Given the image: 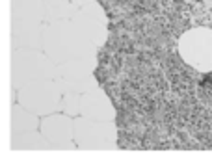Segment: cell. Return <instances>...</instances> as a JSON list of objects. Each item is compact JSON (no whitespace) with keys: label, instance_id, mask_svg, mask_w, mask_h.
Here are the masks:
<instances>
[{"label":"cell","instance_id":"1","mask_svg":"<svg viewBox=\"0 0 212 156\" xmlns=\"http://www.w3.org/2000/svg\"><path fill=\"white\" fill-rule=\"evenodd\" d=\"M43 52L60 65L82 56L97 54V46L80 32L73 21H60L45 22Z\"/></svg>","mask_w":212,"mask_h":156},{"label":"cell","instance_id":"2","mask_svg":"<svg viewBox=\"0 0 212 156\" xmlns=\"http://www.w3.org/2000/svg\"><path fill=\"white\" fill-rule=\"evenodd\" d=\"M11 87L21 89L24 85L45 78L58 76V63H54L39 48L11 50Z\"/></svg>","mask_w":212,"mask_h":156},{"label":"cell","instance_id":"3","mask_svg":"<svg viewBox=\"0 0 212 156\" xmlns=\"http://www.w3.org/2000/svg\"><path fill=\"white\" fill-rule=\"evenodd\" d=\"M17 99L24 108L32 110L39 117H45L61 110L63 91L56 78H45L17 89Z\"/></svg>","mask_w":212,"mask_h":156},{"label":"cell","instance_id":"4","mask_svg":"<svg viewBox=\"0 0 212 156\" xmlns=\"http://www.w3.org/2000/svg\"><path fill=\"white\" fill-rule=\"evenodd\" d=\"M97 67V54L82 56L76 60L65 61L58 65V84L61 91H73V93H84L99 87V82L93 76V71Z\"/></svg>","mask_w":212,"mask_h":156},{"label":"cell","instance_id":"5","mask_svg":"<svg viewBox=\"0 0 212 156\" xmlns=\"http://www.w3.org/2000/svg\"><path fill=\"white\" fill-rule=\"evenodd\" d=\"M179 54L190 67L201 73L212 71V28H192L179 37Z\"/></svg>","mask_w":212,"mask_h":156},{"label":"cell","instance_id":"6","mask_svg":"<svg viewBox=\"0 0 212 156\" xmlns=\"http://www.w3.org/2000/svg\"><path fill=\"white\" fill-rule=\"evenodd\" d=\"M117 128L113 121L74 117V143L80 149H115Z\"/></svg>","mask_w":212,"mask_h":156},{"label":"cell","instance_id":"7","mask_svg":"<svg viewBox=\"0 0 212 156\" xmlns=\"http://www.w3.org/2000/svg\"><path fill=\"white\" fill-rule=\"evenodd\" d=\"M73 22L97 48L106 43V39H108V19H106L104 9L101 7V4L97 0L82 4L78 7L76 15L73 17Z\"/></svg>","mask_w":212,"mask_h":156},{"label":"cell","instance_id":"8","mask_svg":"<svg viewBox=\"0 0 212 156\" xmlns=\"http://www.w3.org/2000/svg\"><path fill=\"white\" fill-rule=\"evenodd\" d=\"M39 130L54 143V149H74V117L67 114H50L41 119Z\"/></svg>","mask_w":212,"mask_h":156},{"label":"cell","instance_id":"9","mask_svg":"<svg viewBox=\"0 0 212 156\" xmlns=\"http://www.w3.org/2000/svg\"><path fill=\"white\" fill-rule=\"evenodd\" d=\"M45 22H15L11 21L9 41L11 50L17 48H39L43 50Z\"/></svg>","mask_w":212,"mask_h":156},{"label":"cell","instance_id":"10","mask_svg":"<svg viewBox=\"0 0 212 156\" xmlns=\"http://www.w3.org/2000/svg\"><path fill=\"white\" fill-rule=\"evenodd\" d=\"M80 115L91 117L99 121H113L115 119V108H113L110 97L101 87H95L91 91L82 95Z\"/></svg>","mask_w":212,"mask_h":156},{"label":"cell","instance_id":"11","mask_svg":"<svg viewBox=\"0 0 212 156\" xmlns=\"http://www.w3.org/2000/svg\"><path fill=\"white\" fill-rule=\"evenodd\" d=\"M9 11L15 22H45L43 0H9Z\"/></svg>","mask_w":212,"mask_h":156},{"label":"cell","instance_id":"12","mask_svg":"<svg viewBox=\"0 0 212 156\" xmlns=\"http://www.w3.org/2000/svg\"><path fill=\"white\" fill-rule=\"evenodd\" d=\"M11 151H45L54 149V143L41 130H30L21 134H11Z\"/></svg>","mask_w":212,"mask_h":156},{"label":"cell","instance_id":"13","mask_svg":"<svg viewBox=\"0 0 212 156\" xmlns=\"http://www.w3.org/2000/svg\"><path fill=\"white\" fill-rule=\"evenodd\" d=\"M9 126H11V134H21V132H30V130H37L41 126L39 115L34 114L32 110L24 108L21 102L11 106V115H9Z\"/></svg>","mask_w":212,"mask_h":156},{"label":"cell","instance_id":"14","mask_svg":"<svg viewBox=\"0 0 212 156\" xmlns=\"http://www.w3.org/2000/svg\"><path fill=\"white\" fill-rule=\"evenodd\" d=\"M43 2H45V22L73 21L80 7L73 0H43Z\"/></svg>","mask_w":212,"mask_h":156},{"label":"cell","instance_id":"15","mask_svg":"<svg viewBox=\"0 0 212 156\" xmlns=\"http://www.w3.org/2000/svg\"><path fill=\"white\" fill-rule=\"evenodd\" d=\"M80 106H82V95L73 91H63V99H61V112L71 117L80 115Z\"/></svg>","mask_w":212,"mask_h":156},{"label":"cell","instance_id":"16","mask_svg":"<svg viewBox=\"0 0 212 156\" xmlns=\"http://www.w3.org/2000/svg\"><path fill=\"white\" fill-rule=\"evenodd\" d=\"M73 2H76L78 6H82V4H88V2H91V0H73Z\"/></svg>","mask_w":212,"mask_h":156}]
</instances>
